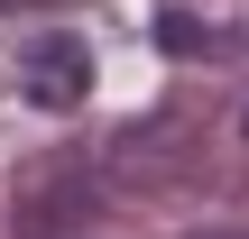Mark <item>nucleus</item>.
I'll return each instance as SVG.
<instances>
[{
	"label": "nucleus",
	"instance_id": "1",
	"mask_svg": "<svg viewBox=\"0 0 249 239\" xmlns=\"http://www.w3.org/2000/svg\"><path fill=\"white\" fill-rule=\"evenodd\" d=\"M18 92H28L37 111H74V101L92 92V46H83L74 28H55V37H37V46L18 55Z\"/></svg>",
	"mask_w": 249,
	"mask_h": 239
},
{
	"label": "nucleus",
	"instance_id": "2",
	"mask_svg": "<svg viewBox=\"0 0 249 239\" xmlns=\"http://www.w3.org/2000/svg\"><path fill=\"white\" fill-rule=\"evenodd\" d=\"M83 221H102V184H92L83 166L37 175V184L18 193V239H55V230H83Z\"/></svg>",
	"mask_w": 249,
	"mask_h": 239
},
{
	"label": "nucleus",
	"instance_id": "3",
	"mask_svg": "<svg viewBox=\"0 0 249 239\" xmlns=\"http://www.w3.org/2000/svg\"><path fill=\"white\" fill-rule=\"evenodd\" d=\"M185 239H249V230H185Z\"/></svg>",
	"mask_w": 249,
	"mask_h": 239
},
{
	"label": "nucleus",
	"instance_id": "4",
	"mask_svg": "<svg viewBox=\"0 0 249 239\" xmlns=\"http://www.w3.org/2000/svg\"><path fill=\"white\" fill-rule=\"evenodd\" d=\"M0 9H28V0H0Z\"/></svg>",
	"mask_w": 249,
	"mask_h": 239
},
{
	"label": "nucleus",
	"instance_id": "5",
	"mask_svg": "<svg viewBox=\"0 0 249 239\" xmlns=\"http://www.w3.org/2000/svg\"><path fill=\"white\" fill-rule=\"evenodd\" d=\"M240 129H249V111H240Z\"/></svg>",
	"mask_w": 249,
	"mask_h": 239
}]
</instances>
